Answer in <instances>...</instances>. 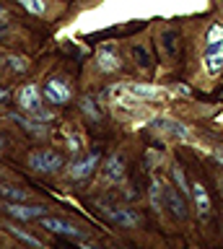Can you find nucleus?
Returning a JSON list of instances; mask_svg holds the SVG:
<instances>
[{"instance_id":"obj_1","label":"nucleus","mask_w":223,"mask_h":249,"mask_svg":"<svg viewBox=\"0 0 223 249\" xmlns=\"http://www.w3.org/2000/svg\"><path fill=\"white\" fill-rule=\"evenodd\" d=\"M203 62H205V70L210 75H221L223 73V26L221 23H213V26L207 29Z\"/></svg>"},{"instance_id":"obj_2","label":"nucleus","mask_w":223,"mask_h":249,"mask_svg":"<svg viewBox=\"0 0 223 249\" xmlns=\"http://www.w3.org/2000/svg\"><path fill=\"white\" fill-rule=\"evenodd\" d=\"M29 166H32L34 171H42V174H55V171H60V166H63V156L55 153V151H34L32 156H29Z\"/></svg>"},{"instance_id":"obj_3","label":"nucleus","mask_w":223,"mask_h":249,"mask_svg":"<svg viewBox=\"0 0 223 249\" xmlns=\"http://www.w3.org/2000/svg\"><path fill=\"white\" fill-rule=\"evenodd\" d=\"M18 104H21V109H26V112L39 114L42 112V93H39V89H36L34 83H26L24 89L18 91Z\"/></svg>"},{"instance_id":"obj_4","label":"nucleus","mask_w":223,"mask_h":249,"mask_svg":"<svg viewBox=\"0 0 223 249\" xmlns=\"http://www.w3.org/2000/svg\"><path fill=\"white\" fill-rule=\"evenodd\" d=\"M44 96L50 99V104H65V101H70V86L60 78H50L44 83Z\"/></svg>"},{"instance_id":"obj_5","label":"nucleus","mask_w":223,"mask_h":249,"mask_svg":"<svg viewBox=\"0 0 223 249\" xmlns=\"http://www.w3.org/2000/svg\"><path fill=\"white\" fill-rule=\"evenodd\" d=\"M164 205L172 210V215H176V218H187V202H184V195L179 192V190H174V187H166L164 190Z\"/></svg>"},{"instance_id":"obj_6","label":"nucleus","mask_w":223,"mask_h":249,"mask_svg":"<svg viewBox=\"0 0 223 249\" xmlns=\"http://www.w3.org/2000/svg\"><path fill=\"white\" fill-rule=\"evenodd\" d=\"M96 166H99V153H88L86 159L75 161L73 166H70V177L73 179H86V177L94 174Z\"/></svg>"},{"instance_id":"obj_7","label":"nucleus","mask_w":223,"mask_h":249,"mask_svg":"<svg viewBox=\"0 0 223 249\" xmlns=\"http://www.w3.org/2000/svg\"><path fill=\"white\" fill-rule=\"evenodd\" d=\"M104 177L112 179V182H122L125 179V159L120 153H112L104 163Z\"/></svg>"},{"instance_id":"obj_8","label":"nucleus","mask_w":223,"mask_h":249,"mask_svg":"<svg viewBox=\"0 0 223 249\" xmlns=\"http://www.w3.org/2000/svg\"><path fill=\"white\" fill-rule=\"evenodd\" d=\"M42 226L55 233H63V236H81V229H75L73 223L68 221H60V218H50V215H42Z\"/></svg>"},{"instance_id":"obj_9","label":"nucleus","mask_w":223,"mask_h":249,"mask_svg":"<svg viewBox=\"0 0 223 249\" xmlns=\"http://www.w3.org/2000/svg\"><path fill=\"white\" fill-rule=\"evenodd\" d=\"M5 213H11L13 218H21V221H32V218H42L44 213H47V208H42V205H34V208H29V205H5Z\"/></svg>"},{"instance_id":"obj_10","label":"nucleus","mask_w":223,"mask_h":249,"mask_svg":"<svg viewBox=\"0 0 223 249\" xmlns=\"http://www.w3.org/2000/svg\"><path fill=\"white\" fill-rule=\"evenodd\" d=\"M96 62H99V70H104V73H117V70L122 68L120 54L112 52V50H106V47H104V50H99Z\"/></svg>"},{"instance_id":"obj_11","label":"nucleus","mask_w":223,"mask_h":249,"mask_svg":"<svg viewBox=\"0 0 223 249\" xmlns=\"http://www.w3.org/2000/svg\"><path fill=\"white\" fill-rule=\"evenodd\" d=\"M153 127H158V130H164V132H169L172 138H176V140H189V130L184 127L182 122H174V120H156V122H151Z\"/></svg>"},{"instance_id":"obj_12","label":"nucleus","mask_w":223,"mask_h":249,"mask_svg":"<svg viewBox=\"0 0 223 249\" xmlns=\"http://www.w3.org/2000/svg\"><path fill=\"white\" fill-rule=\"evenodd\" d=\"M192 200H195V208H197L200 215H203V218L210 215V197H207L203 182H195V184H192Z\"/></svg>"},{"instance_id":"obj_13","label":"nucleus","mask_w":223,"mask_h":249,"mask_svg":"<svg viewBox=\"0 0 223 249\" xmlns=\"http://www.w3.org/2000/svg\"><path fill=\"white\" fill-rule=\"evenodd\" d=\"M109 218H112V223H120V226H137L140 223V215L133 208H112Z\"/></svg>"},{"instance_id":"obj_14","label":"nucleus","mask_w":223,"mask_h":249,"mask_svg":"<svg viewBox=\"0 0 223 249\" xmlns=\"http://www.w3.org/2000/svg\"><path fill=\"white\" fill-rule=\"evenodd\" d=\"M127 91L133 93V96H137V99H156L161 93L156 86H145V83H130Z\"/></svg>"},{"instance_id":"obj_15","label":"nucleus","mask_w":223,"mask_h":249,"mask_svg":"<svg viewBox=\"0 0 223 249\" xmlns=\"http://www.w3.org/2000/svg\"><path fill=\"white\" fill-rule=\"evenodd\" d=\"M151 202L156 210L164 208V184H161L158 177H153V182H151Z\"/></svg>"},{"instance_id":"obj_16","label":"nucleus","mask_w":223,"mask_h":249,"mask_svg":"<svg viewBox=\"0 0 223 249\" xmlns=\"http://www.w3.org/2000/svg\"><path fill=\"white\" fill-rule=\"evenodd\" d=\"M0 197L3 200H16V202H24L29 195L24 190H18V187H5V184H0Z\"/></svg>"},{"instance_id":"obj_17","label":"nucleus","mask_w":223,"mask_h":249,"mask_svg":"<svg viewBox=\"0 0 223 249\" xmlns=\"http://www.w3.org/2000/svg\"><path fill=\"white\" fill-rule=\"evenodd\" d=\"M8 231L13 233V236H18L21 241H26V244H32V247H36V249H42L44 244L36 236H32V233H26V231H21V229H16V226H8Z\"/></svg>"},{"instance_id":"obj_18","label":"nucleus","mask_w":223,"mask_h":249,"mask_svg":"<svg viewBox=\"0 0 223 249\" xmlns=\"http://www.w3.org/2000/svg\"><path fill=\"white\" fill-rule=\"evenodd\" d=\"M18 3L34 16H44V11H47V3H44V0H18Z\"/></svg>"},{"instance_id":"obj_19","label":"nucleus","mask_w":223,"mask_h":249,"mask_svg":"<svg viewBox=\"0 0 223 249\" xmlns=\"http://www.w3.org/2000/svg\"><path fill=\"white\" fill-rule=\"evenodd\" d=\"M5 62H8V68L16 70V73H24V70L29 68V60L21 57V54H8V57H5Z\"/></svg>"},{"instance_id":"obj_20","label":"nucleus","mask_w":223,"mask_h":249,"mask_svg":"<svg viewBox=\"0 0 223 249\" xmlns=\"http://www.w3.org/2000/svg\"><path fill=\"white\" fill-rule=\"evenodd\" d=\"M172 177L176 179V190H179L182 195H189L187 179H184V174H182V169H179V166H174V169H172Z\"/></svg>"},{"instance_id":"obj_21","label":"nucleus","mask_w":223,"mask_h":249,"mask_svg":"<svg viewBox=\"0 0 223 249\" xmlns=\"http://www.w3.org/2000/svg\"><path fill=\"white\" fill-rule=\"evenodd\" d=\"M81 109H83L86 114H91L94 120H99V117H102V114H99V109H96V104H94L91 99H83V101H81Z\"/></svg>"},{"instance_id":"obj_22","label":"nucleus","mask_w":223,"mask_h":249,"mask_svg":"<svg viewBox=\"0 0 223 249\" xmlns=\"http://www.w3.org/2000/svg\"><path fill=\"white\" fill-rule=\"evenodd\" d=\"M68 148H70V151H78V148H81V138L70 135V138H68Z\"/></svg>"},{"instance_id":"obj_23","label":"nucleus","mask_w":223,"mask_h":249,"mask_svg":"<svg viewBox=\"0 0 223 249\" xmlns=\"http://www.w3.org/2000/svg\"><path fill=\"white\" fill-rule=\"evenodd\" d=\"M8 96H11V91H8V89H0V101H5Z\"/></svg>"},{"instance_id":"obj_24","label":"nucleus","mask_w":223,"mask_h":249,"mask_svg":"<svg viewBox=\"0 0 223 249\" xmlns=\"http://www.w3.org/2000/svg\"><path fill=\"white\" fill-rule=\"evenodd\" d=\"M5 16H8V13H5V8L0 5V21H5Z\"/></svg>"},{"instance_id":"obj_25","label":"nucleus","mask_w":223,"mask_h":249,"mask_svg":"<svg viewBox=\"0 0 223 249\" xmlns=\"http://www.w3.org/2000/svg\"><path fill=\"white\" fill-rule=\"evenodd\" d=\"M3 31H5V23H3V21H0V34H3Z\"/></svg>"},{"instance_id":"obj_26","label":"nucleus","mask_w":223,"mask_h":249,"mask_svg":"<svg viewBox=\"0 0 223 249\" xmlns=\"http://www.w3.org/2000/svg\"><path fill=\"white\" fill-rule=\"evenodd\" d=\"M0 148H3V138H0Z\"/></svg>"}]
</instances>
